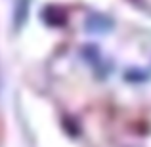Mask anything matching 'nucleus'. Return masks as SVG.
<instances>
[{"mask_svg": "<svg viewBox=\"0 0 151 147\" xmlns=\"http://www.w3.org/2000/svg\"><path fill=\"white\" fill-rule=\"evenodd\" d=\"M42 21H44L46 25H50V27H63L67 23V11H65V8L55 6V4L46 6L44 10H42Z\"/></svg>", "mask_w": 151, "mask_h": 147, "instance_id": "f257e3e1", "label": "nucleus"}, {"mask_svg": "<svg viewBox=\"0 0 151 147\" xmlns=\"http://www.w3.org/2000/svg\"><path fill=\"white\" fill-rule=\"evenodd\" d=\"M84 27L88 33H107V31H111V27H113V21H111L107 15L103 14H90L88 17H86L84 21Z\"/></svg>", "mask_w": 151, "mask_h": 147, "instance_id": "f03ea898", "label": "nucleus"}]
</instances>
